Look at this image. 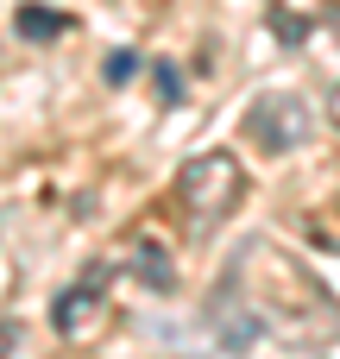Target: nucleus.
I'll use <instances>...</instances> for the list:
<instances>
[{"label": "nucleus", "instance_id": "obj_9", "mask_svg": "<svg viewBox=\"0 0 340 359\" xmlns=\"http://www.w3.org/2000/svg\"><path fill=\"white\" fill-rule=\"evenodd\" d=\"M25 347V334H19V322H0V359H13Z\"/></svg>", "mask_w": 340, "mask_h": 359}, {"label": "nucleus", "instance_id": "obj_6", "mask_svg": "<svg viewBox=\"0 0 340 359\" xmlns=\"http://www.w3.org/2000/svg\"><path fill=\"white\" fill-rule=\"evenodd\" d=\"M271 32H278L284 44H303V38H309V25H303L290 6H278V0H271Z\"/></svg>", "mask_w": 340, "mask_h": 359}, {"label": "nucleus", "instance_id": "obj_1", "mask_svg": "<svg viewBox=\"0 0 340 359\" xmlns=\"http://www.w3.org/2000/svg\"><path fill=\"white\" fill-rule=\"evenodd\" d=\"M246 196V170L233 151H196L183 170H177V202L196 227H221Z\"/></svg>", "mask_w": 340, "mask_h": 359}, {"label": "nucleus", "instance_id": "obj_3", "mask_svg": "<svg viewBox=\"0 0 340 359\" xmlns=\"http://www.w3.org/2000/svg\"><path fill=\"white\" fill-rule=\"evenodd\" d=\"M107 297H101V271H88L76 290H63L57 303H50V328L63 334V341H88V334H101L107 328Z\"/></svg>", "mask_w": 340, "mask_h": 359}, {"label": "nucleus", "instance_id": "obj_5", "mask_svg": "<svg viewBox=\"0 0 340 359\" xmlns=\"http://www.w3.org/2000/svg\"><path fill=\"white\" fill-rule=\"evenodd\" d=\"M19 38H32V44H44V38H63L69 32V13H57V6H19Z\"/></svg>", "mask_w": 340, "mask_h": 359}, {"label": "nucleus", "instance_id": "obj_8", "mask_svg": "<svg viewBox=\"0 0 340 359\" xmlns=\"http://www.w3.org/2000/svg\"><path fill=\"white\" fill-rule=\"evenodd\" d=\"M132 76H139V50H114V57H107V82L120 88V82H132Z\"/></svg>", "mask_w": 340, "mask_h": 359}, {"label": "nucleus", "instance_id": "obj_11", "mask_svg": "<svg viewBox=\"0 0 340 359\" xmlns=\"http://www.w3.org/2000/svg\"><path fill=\"white\" fill-rule=\"evenodd\" d=\"M328 114H334V126H340V88H334V101H328Z\"/></svg>", "mask_w": 340, "mask_h": 359}, {"label": "nucleus", "instance_id": "obj_10", "mask_svg": "<svg viewBox=\"0 0 340 359\" xmlns=\"http://www.w3.org/2000/svg\"><path fill=\"white\" fill-rule=\"evenodd\" d=\"M328 32H334V38H340V6H334V13H328Z\"/></svg>", "mask_w": 340, "mask_h": 359}, {"label": "nucleus", "instance_id": "obj_2", "mask_svg": "<svg viewBox=\"0 0 340 359\" xmlns=\"http://www.w3.org/2000/svg\"><path fill=\"white\" fill-rule=\"evenodd\" d=\"M246 139H252L259 151L284 158V151H297V145L309 139V107H303L297 95H259V101L246 107Z\"/></svg>", "mask_w": 340, "mask_h": 359}, {"label": "nucleus", "instance_id": "obj_7", "mask_svg": "<svg viewBox=\"0 0 340 359\" xmlns=\"http://www.w3.org/2000/svg\"><path fill=\"white\" fill-rule=\"evenodd\" d=\"M151 88H158V107H177V101H183V76H177L170 63L151 69Z\"/></svg>", "mask_w": 340, "mask_h": 359}, {"label": "nucleus", "instance_id": "obj_4", "mask_svg": "<svg viewBox=\"0 0 340 359\" xmlns=\"http://www.w3.org/2000/svg\"><path fill=\"white\" fill-rule=\"evenodd\" d=\"M132 271H139V284H145V290H170V284H177L164 240H139V246H132Z\"/></svg>", "mask_w": 340, "mask_h": 359}]
</instances>
